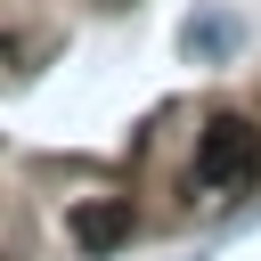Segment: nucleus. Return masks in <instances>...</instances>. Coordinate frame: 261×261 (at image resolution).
Wrapping results in <instances>:
<instances>
[{"label": "nucleus", "instance_id": "obj_1", "mask_svg": "<svg viewBox=\"0 0 261 261\" xmlns=\"http://www.w3.org/2000/svg\"><path fill=\"white\" fill-rule=\"evenodd\" d=\"M245 179H261V130H253L245 114H212L204 139H196V171H188V188L220 196V188H245Z\"/></svg>", "mask_w": 261, "mask_h": 261}, {"label": "nucleus", "instance_id": "obj_2", "mask_svg": "<svg viewBox=\"0 0 261 261\" xmlns=\"http://www.w3.org/2000/svg\"><path fill=\"white\" fill-rule=\"evenodd\" d=\"M179 49H188V65H228V57L245 49V16H228V8H196V16L179 24Z\"/></svg>", "mask_w": 261, "mask_h": 261}, {"label": "nucleus", "instance_id": "obj_3", "mask_svg": "<svg viewBox=\"0 0 261 261\" xmlns=\"http://www.w3.org/2000/svg\"><path fill=\"white\" fill-rule=\"evenodd\" d=\"M73 245H82V253H114V245H130V204H122V196H90V204H73Z\"/></svg>", "mask_w": 261, "mask_h": 261}]
</instances>
